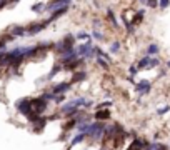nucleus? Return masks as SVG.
<instances>
[{"mask_svg":"<svg viewBox=\"0 0 170 150\" xmlns=\"http://www.w3.org/2000/svg\"><path fill=\"white\" fill-rule=\"evenodd\" d=\"M105 127L107 125H105L104 122H92V123H88L85 135L94 140H100L102 137H105Z\"/></svg>","mask_w":170,"mask_h":150,"instance_id":"nucleus-1","label":"nucleus"},{"mask_svg":"<svg viewBox=\"0 0 170 150\" xmlns=\"http://www.w3.org/2000/svg\"><path fill=\"white\" fill-rule=\"evenodd\" d=\"M30 102H32V110H33V113H37V115H42L48 107V102L44 99L42 95L37 97V99H30Z\"/></svg>","mask_w":170,"mask_h":150,"instance_id":"nucleus-2","label":"nucleus"},{"mask_svg":"<svg viewBox=\"0 0 170 150\" xmlns=\"http://www.w3.org/2000/svg\"><path fill=\"white\" fill-rule=\"evenodd\" d=\"M48 23H52L48 19H47V20H42L40 23H38V22H35V23H30L28 27H25V30H27V35H28V37H32V35H37L38 32H42L44 29H47Z\"/></svg>","mask_w":170,"mask_h":150,"instance_id":"nucleus-3","label":"nucleus"},{"mask_svg":"<svg viewBox=\"0 0 170 150\" xmlns=\"http://www.w3.org/2000/svg\"><path fill=\"white\" fill-rule=\"evenodd\" d=\"M15 107L19 110L22 115H25V117H30L32 113H33V110H32V102L30 99H20L17 103H15Z\"/></svg>","mask_w":170,"mask_h":150,"instance_id":"nucleus-4","label":"nucleus"},{"mask_svg":"<svg viewBox=\"0 0 170 150\" xmlns=\"http://www.w3.org/2000/svg\"><path fill=\"white\" fill-rule=\"evenodd\" d=\"M72 3V0H50L48 3H45V10L44 12H55L58 9H64V7H68Z\"/></svg>","mask_w":170,"mask_h":150,"instance_id":"nucleus-5","label":"nucleus"},{"mask_svg":"<svg viewBox=\"0 0 170 150\" xmlns=\"http://www.w3.org/2000/svg\"><path fill=\"white\" fill-rule=\"evenodd\" d=\"M160 62L159 59H152V57H143L137 62V69L139 70H143V69H153V67H157Z\"/></svg>","mask_w":170,"mask_h":150,"instance_id":"nucleus-6","label":"nucleus"},{"mask_svg":"<svg viewBox=\"0 0 170 150\" xmlns=\"http://www.w3.org/2000/svg\"><path fill=\"white\" fill-rule=\"evenodd\" d=\"M70 87H72V83H70V82H62V83L54 85L52 90H50V93H52V95H65L67 92L70 90Z\"/></svg>","mask_w":170,"mask_h":150,"instance_id":"nucleus-7","label":"nucleus"},{"mask_svg":"<svg viewBox=\"0 0 170 150\" xmlns=\"http://www.w3.org/2000/svg\"><path fill=\"white\" fill-rule=\"evenodd\" d=\"M152 89L150 82L149 80H142V82H139L137 83V87H135V90H137V93H140V95H145V93H149Z\"/></svg>","mask_w":170,"mask_h":150,"instance_id":"nucleus-8","label":"nucleus"},{"mask_svg":"<svg viewBox=\"0 0 170 150\" xmlns=\"http://www.w3.org/2000/svg\"><path fill=\"white\" fill-rule=\"evenodd\" d=\"M94 119H95V122H104V120H108V119H110V112H108L107 109H100V110H97V112H95Z\"/></svg>","mask_w":170,"mask_h":150,"instance_id":"nucleus-9","label":"nucleus"},{"mask_svg":"<svg viewBox=\"0 0 170 150\" xmlns=\"http://www.w3.org/2000/svg\"><path fill=\"white\" fill-rule=\"evenodd\" d=\"M10 35L12 37H25L27 35V30H25L23 25H15V27L10 29Z\"/></svg>","mask_w":170,"mask_h":150,"instance_id":"nucleus-10","label":"nucleus"},{"mask_svg":"<svg viewBox=\"0 0 170 150\" xmlns=\"http://www.w3.org/2000/svg\"><path fill=\"white\" fill-rule=\"evenodd\" d=\"M87 79V73H85L84 70H80V72H75L74 73V77H72V80H70V83L74 85V83H77V82H82V80Z\"/></svg>","mask_w":170,"mask_h":150,"instance_id":"nucleus-11","label":"nucleus"},{"mask_svg":"<svg viewBox=\"0 0 170 150\" xmlns=\"http://www.w3.org/2000/svg\"><path fill=\"white\" fill-rule=\"evenodd\" d=\"M84 139H87V135H85V133H78V135H75V137L72 139V142H70V147H75L77 143H80Z\"/></svg>","mask_w":170,"mask_h":150,"instance_id":"nucleus-12","label":"nucleus"},{"mask_svg":"<svg viewBox=\"0 0 170 150\" xmlns=\"http://www.w3.org/2000/svg\"><path fill=\"white\" fill-rule=\"evenodd\" d=\"M97 62H98V65L104 67L105 70L108 69V57H100V55H97Z\"/></svg>","mask_w":170,"mask_h":150,"instance_id":"nucleus-13","label":"nucleus"},{"mask_svg":"<svg viewBox=\"0 0 170 150\" xmlns=\"http://www.w3.org/2000/svg\"><path fill=\"white\" fill-rule=\"evenodd\" d=\"M60 70H62V65H55L54 69L50 70V73H48V75H47V79H45V80H50V79H54V77H55L57 73L60 72Z\"/></svg>","mask_w":170,"mask_h":150,"instance_id":"nucleus-14","label":"nucleus"},{"mask_svg":"<svg viewBox=\"0 0 170 150\" xmlns=\"http://www.w3.org/2000/svg\"><path fill=\"white\" fill-rule=\"evenodd\" d=\"M155 53H159V45H155V43L149 45V49H147V57H150V55H155Z\"/></svg>","mask_w":170,"mask_h":150,"instance_id":"nucleus-15","label":"nucleus"},{"mask_svg":"<svg viewBox=\"0 0 170 150\" xmlns=\"http://www.w3.org/2000/svg\"><path fill=\"white\" fill-rule=\"evenodd\" d=\"M147 150H165V147L162 143H157V142H152L150 145L147 147Z\"/></svg>","mask_w":170,"mask_h":150,"instance_id":"nucleus-16","label":"nucleus"},{"mask_svg":"<svg viewBox=\"0 0 170 150\" xmlns=\"http://www.w3.org/2000/svg\"><path fill=\"white\" fill-rule=\"evenodd\" d=\"M107 17H108V20L112 22L113 27H118V22H117V19H115V15H113L112 10H107Z\"/></svg>","mask_w":170,"mask_h":150,"instance_id":"nucleus-17","label":"nucleus"},{"mask_svg":"<svg viewBox=\"0 0 170 150\" xmlns=\"http://www.w3.org/2000/svg\"><path fill=\"white\" fill-rule=\"evenodd\" d=\"M32 10H33V12H44V10H45V3H42V2H40V3H33V5H32Z\"/></svg>","mask_w":170,"mask_h":150,"instance_id":"nucleus-18","label":"nucleus"},{"mask_svg":"<svg viewBox=\"0 0 170 150\" xmlns=\"http://www.w3.org/2000/svg\"><path fill=\"white\" fill-rule=\"evenodd\" d=\"M143 13H145V12H143V10H140V12H139V13H137V15H135V17H133V23H135V25H137V23H140L142 22V19H143Z\"/></svg>","mask_w":170,"mask_h":150,"instance_id":"nucleus-19","label":"nucleus"},{"mask_svg":"<svg viewBox=\"0 0 170 150\" xmlns=\"http://www.w3.org/2000/svg\"><path fill=\"white\" fill-rule=\"evenodd\" d=\"M77 40H90V35L87 33V32H80V33H77L75 35Z\"/></svg>","mask_w":170,"mask_h":150,"instance_id":"nucleus-20","label":"nucleus"},{"mask_svg":"<svg viewBox=\"0 0 170 150\" xmlns=\"http://www.w3.org/2000/svg\"><path fill=\"white\" fill-rule=\"evenodd\" d=\"M118 50H120V42H113L110 45V52L112 53H118Z\"/></svg>","mask_w":170,"mask_h":150,"instance_id":"nucleus-21","label":"nucleus"},{"mask_svg":"<svg viewBox=\"0 0 170 150\" xmlns=\"http://www.w3.org/2000/svg\"><path fill=\"white\" fill-rule=\"evenodd\" d=\"M90 39H95V40H104V35L98 32V30H94L92 32V35H90Z\"/></svg>","mask_w":170,"mask_h":150,"instance_id":"nucleus-22","label":"nucleus"},{"mask_svg":"<svg viewBox=\"0 0 170 150\" xmlns=\"http://www.w3.org/2000/svg\"><path fill=\"white\" fill-rule=\"evenodd\" d=\"M157 3H159V9H167L170 5V0H159Z\"/></svg>","mask_w":170,"mask_h":150,"instance_id":"nucleus-23","label":"nucleus"},{"mask_svg":"<svg viewBox=\"0 0 170 150\" xmlns=\"http://www.w3.org/2000/svg\"><path fill=\"white\" fill-rule=\"evenodd\" d=\"M112 105V102H104V103H100L98 107H97V110H100V109H108Z\"/></svg>","mask_w":170,"mask_h":150,"instance_id":"nucleus-24","label":"nucleus"},{"mask_svg":"<svg viewBox=\"0 0 170 150\" xmlns=\"http://www.w3.org/2000/svg\"><path fill=\"white\" fill-rule=\"evenodd\" d=\"M165 112H169V107H162V109L159 110V113H160V115H162V113H165Z\"/></svg>","mask_w":170,"mask_h":150,"instance_id":"nucleus-25","label":"nucleus"},{"mask_svg":"<svg viewBox=\"0 0 170 150\" xmlns=\"http://www.w3.org/2000/svg\"><path fill=\"white\" fill-rule=\"evenodd\" d=\"M5 45H7V43H5V42H3V40L0 39V52H2V50L5 49Z\"/></svg>","mask_w":170,"mask_h":150,"instance_id":"nucleus-26","label":"nucleus"},{"mask_svg":"<svg viewBox=\"0 0 170 150\" xmlns=\"http://www.w3.org/2000/svg\"><path fill=\"white\" fill-rule=\"evenodd\" d=\"M135 72H137V67H132V69H130V73H132V75H135Z\"/></svg>","mask_w":170,"mask_h":150,"instance_id":"nucleus-27","label":"nucleus"},{"mask_svg":"<svg viewBox=\"0 0 170 150\" xmlns=\"http://www.w3.org/2000/svg\"><path fill=\"white\" fill-rule=\"evenodd\" d=\"M167 65H169V67H170V62H167Z\"/></svg>","mask_w":170,"mask_h":150,"instance_id":"nucleus-28","label":"nucleus"},{"mask_svg":"<svg viewBox=\"0 0 170 150\" xmlns=\"http://www.w3.org/2000/svg\"><path fill=\"white\" fill-rule=\"evenodd\" d=\"M100 150H107V149H100Z\"/></svg>","mask_w":170,"mask_h":150,"instance_id":"nucleus-29","label":"nucleus"}]
</instances>
